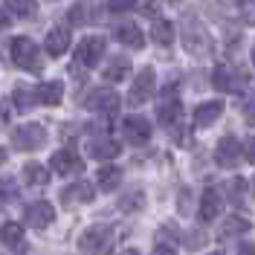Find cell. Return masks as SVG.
I'll return each instance as SVG.
<instances>
[{"mask_svg":"<svg viewBox=\"0 0 255 255\" xmlns=\"http://www.w3.org/2000/svg\"><path fill=\"white\" fill-rule=\"evenodd\" d=\"M116 241V229L111 223H93L79 235V253L84 255H105Z\"/></svg>","mask_w":255,"mask_h":255,"instance_id":"obj_1","label":"cell"},{"mask_svg":"<svg viewBox=\"0 0 255 255\" xmlns=\"http://www.w3.org/2000/svg\"><path fill=\"white\" fill-rule=\"evenodd\" d=\"M133 6H136V0H108V9L116 12V15H119V12H130Z\"/></svg>","mask_w":255,"mask_h":255,"instance_id":"obj_35","label":"cell"},{"mask_svg":"<svg viewBox=\"0 0 255 255\" xmlns=\"http://www.w3.org/2000/svg\"><path fill=\"white\" fill-rule=\"evenodd\" d=\"M12 102H15V108L20 113H26L38 105V90L29 87V84H17L15 90H12Z\"/></svg>","mask_w":255,"mask_h":255,"instance_id":"obj_20","label":"cell"},{"mask_svg":"<svg viewBox=\"0 0 255 255\" xmlns=\"http://www.w3.org/2000/svg\"><path fill=\"white\" fill-rule=\"evenodd\" d=\"M3 29H9V17L0 12V32H3Z\"/></svg>","mask_w":255,"mask_h":255,"instance_id":"obj_40","label":"cell"},{"mask_svg":"<svg viewBox=\"0 0 255 255\" xmlns=\"http://www.w3.org/2000/svg\"><path fill=\"white\" fill-rule=\"evenodd\" d=\"M221 3H238V6H241V3H244V0H221Z\"/></svg>","mask_w":255,"mask_h":255,"instance_id":"obj_43","label":"cell"},{"mask_svg":"<svg viewBox=\"0 0 255 255\" xmlns=\"http://www.w3.org/2000/svg\"><path fill=\"white\" fill-rule=\"evenodd\" d=\"M154 93H157V76H154V70H142V73H136V79H133V87H130L128 102H130L133 108H139V105H145Z\"/></svg>","mask_w":255,"mask_h":255,"instance_id":"obj_6","label":"cell"},{"mask_svg":"<svg viewBox=\"0 0 255 255\" xmlns=\"http://www.w3.org/2000/svg\"><path fill=\"white\" fill-rule=\"evenodd\" d=\"M52 221H55V209H52V203H47V200H38V203H29L26 206V212H23V223L29 226V229H47V226H52Z\"/></svg>","mask_w":255,"mask_h":255,"instance_id":"obj_8","label":"cell"},{"mask_svg":"<svg viewBox=\"0 0 255 255\" xmlns=\"http://www.w3.org/2000/svg\"><path fill=\"white\" fill-rule=\"evenodd\" d=\"M142 209H145V194L139 189L119 197V212H142Z\"/></svg>","mask_w":255,"mask_h":255,"instance_id":"obj_29","label":"cell"},{"mask_svg":"<svg viewBox=\"0 0 255 255\" xmlns=\"http://www.w3.org/2000/svg\"><path fill=\"white\" fill-rule=\"evenodd\" d=\"M6 162V148H0V165Z\"/></svg>","mask_w":255,"mask_h":255,"instance_id":"obj_42","label":"cell"},{"mask_svg":"<svg viewBox=\"0 0 255 255\" xmlns=\"http://www.w3.org/2000/svg\"><path fill=\"white\" fill-rule=\"evenodd\" d=\"M241 159H244V148H241L238 136H223L221 142H218V148H215V162L218 165H223V168H235Z\"/></svg>","mask_w":255,"mask_h":255,"instance_id":"obj_9","label":"cell"},{"mask_svg":"<svg viewBox=\"0 0 255 255\" xmlns=\"http://www.w3.org/2000/svg\"><path fill=\"white\" fill-rule=\"evenodd\" d=\"M253 229V223L247 221V218H241V215H229L221 226V238H235V235H247Z\"/></svg>","mask_w":255,"mask_h":255,"instance_id":"obj_23","label":"cell"},{"mask_svg":"<svg viewBox=\"0 0 255 255\" xmlns=\"http://www.w3.org/2000/svg\"><path fill=\"white\" fill-rule=\"evenodd\" d=\"M6 122H9V105L0 102V128H6Z\"/></svg>","mask_w":255,"mask_h":255,"instance_id":"obj_37","label":"cell"},{"mask_svg":"<svg viewBox=\"0 0 255 255\" xmlns=\"http://www.w3.org/2000/svg\"><path fill=\"white\" fill-rule=\"evenodd\" d=\"M223 209V197L218 189H206L203 191V197H200V203H197V221L200 223H212L218 215H221Z\"/></svg>","mask_w":255,"mask_h":255,"instance_id":"obj_10","label":"cell"},{"mask_svg":"<svg viewBox=\"0 0 255 255\" xmlns=\"http://www.w3.org/2000/svg\"><path fill=\"white\" fill-rule=\"evenodd\" d=\"M244 157L250 159V162H255V139H250V142H247V148H244Z\"/></svg>","mask_w":255,"mask_h":255,"instance_id":"obj_38","label":"cell"},{"mask_svg":"<svg viewBox=\"0 0 255 255\" xmlns=\"http://www.w3.org/2000/svg\"><path fill=\"white\" fill-rule=\"evenodd\" d=\"M49 165H52V171H55V174H64V177L81 171V159L76 157V151H73V148H61V151H55L52 159H49Z\"/></svg>","mask_w":255,"mask_h":255,"instance_id":"obj_13","label":"cell"},{"mask_svg":"<svg viewBox=\"0 0 255 255\" xmlns=\"http://www.w3.org/2000/svg\"><path fill=\"white\" fill-rule=\"evenodd\" d=\"M253 64H255V47H253Z\"/></svg>","mask_w":255,"mask_h":255,"instance_id":"obj_45","label":"cell"},{"mask_svg":"<svg viewBox=\"0 0 255 255\" xmlns=\"http://www.w3.org/2000/svg\"><path fill=\"white\" fill-rule=\"evenodd\" d=\"M186 47L194 52V55H203V52H209L212 49V44H209V35H206V29L197 23V20H189V26H186Z\"/></svg>","mask_w":255,"mask_h":255,"instance_id":"obj_16","label":"cell"},{"mask_svg":"<svg viewBox=\"0 0 255 255\" xmlns=\"http://www.w3.org/2000/svg\"><path fill=\"white\" fill-rule=\"evenodd\" d=\"M90 20V0H79L70 12H67V23L70 26H81V23H87Z\"/></svg>","mask_w":255,"mask_h":255,"instance_id":"obj_28","label":"cell"},{"mask_svg":"<svg viewBox=\"0 0 255 255\" xmlns=\"http://www.w3.org/2000/svg\"><path fill=\"white\" fill-rule=\"evenodd\" d=\"M0 241L12 250V253H26L29 247H26V235H23V226L20 223H15V221H9V223H3L0 226Z\"/></svg>","mask_w":255,"mask_h":255,"instance_id":"obj_12","label":"cell"},{"mask_svg":"<svg viewBox=\"0 0 255 255\" xmlns=\"http://www.w3.org/2000/svg\"><path fill=\"white\" fill-rule=\"evenodd\" d=\"M122 133H125L128 142L145 145L151 139V125H148V119H142V116H128L125 122H122Z\"/></svg>","mask_w":255,"mask_h":255,"instance_id":"obj_11","label":"cell"},{"mask_svg":"<svg viewBox=\"0 0 255 255\" xmlns=\"http://www.w3.org/2000/svg\"><path fill=\"white\" fill-rule=\"evenodd\" d=\"M253 194H255V177H253Z\"/></svg>","mask_w":255,"mask_h":255,"instance_id":"obj_44","label":"cell"},{"mask_svg":"<svg viewBox=\"0 0 255 255\" xmlns=\"http://www.w3.org/2000/svg\"><path fill=\"white\" fill-rule=\"evenodd\" d=\"M12 61H15L20 70H26V73H41V70H44L41 49H38V44H35L32 38H26V35L12 38Z\"/></svg>","mask_w":255,"mask_h":255,"instance_id":"obj_2","label":"cell"},{"mask_svg":"<svg viewBox=\"0 0 255 255\" xmlns=\"http://www.w3.org/2000/svg\"><path fill=\"white\" fill-rule=\"evenodd\" d=\"M244 186H247V183H244L241 177L232 180V186H229V197H232V203H241V200H244Z\"/></svg>","mask_w":255,"mask_h":255,"instance_id":"obj_34","label":"cell"},{"mask_svg":"<svg viewBox=\"0 0 255 255\" xmlns=\"http://www.w3.org/2000/svg\"><path fill=\"white\" fill-rule=\"evenodd\" d=\"M116 255H139V250H122V253H116Z\"/></svg>","mask_w":255,"mask_h":255,"instance_id":"obj_41","label":"cell"},{"mask_svg":"<svg viewBox=\"0 0 255 255\" xmlns=\"http://www.w3.org/2000/svg\"><path fill=\"white\" fill-rule=\"evenodd\" d=\"M44 47L52 58H58L64 55L67 49H70V29H64V26H55V29L47 32V41H44Z\"/></svg>","mask_w":255,"mask_h":255,"instance_id":"obj_18","label":"cell"},{"mask_svg":"<svg viewBox=\"0 0 255 255\" xmlns=\"http://www.w3.org/2000/svg\"><path fill=\"white\" fill-rule=\"evenodd\" d=\"M3 6H6L9 15H17V17H32L38 12L35 0H3Z\"/></svg>","mask_w":255,"mask_h":255,"instance_id":"obj_27","label":"cell"},{"mask_svg":"<svg viewBox=\"0 0 255 255\" xmlns=\"http://www.w3.org/2000/svg\"><path fill=\"white\" fill-rule=\"evenodd\" d=\"M93 186L90 183H84V180H79V183H73V186H67V189L61 191V203L64 206H84V203H90L93 200Z\"/></svg>","mask_w":255,"mask_h":255,"instance_id":"obj_14","label":"cell"},{"mask_svg":"<svg viewBox=\"0 0 255 255\" xmlns=\"http://www.w3.org/2000/svg\"><path fill=\"white\" fill-rule=\"evenodd\" d=\"M212 84L221 93H241L247 87V76L241 70H235L232 64H218L215 73H212Z\"/></svg>","mask_w":255,"mask_h":255,"instance_id":"obj_3","label":"cell"},{"mask_svg":"<svg viewBox=\"0 0 255 255\" xmlns=\"http://www.w3.org/2000/svg\"><path fill=\"white\" fill-rule=\"evenodd\" d=\"M238 255H255V244L253 241H241L238 244Z\"/></svg>","mask_w":255,"mask_h":255,"instance_id":"obj_36","label":"cell"},{"mask_svg":"<svg viewBox=\"0 0 255 255\" xmlns=\"http://www.w3.org/2000/svg\"><path fill=\"white\" fill-rule=\"evenodd\" d=\"M151 255H177L174 250H171V247H165V244H159V247H154V253Z\"/></svg>","mask_w":255,"mask_h":255,"instance_id":"obj_39","label":"cell"},{"mask_svg":"<svg viewBox=\"0 0 255 255\" xmlns=\"http://www.w3.org/2000/svg\"><path fill=\"white\" fill-rule=\"evenodd\" d=\"M47 142V128L44 125H17L12 130V145H15L17 151H38L41 145Z\"/></svg>","mask_w":255,"mask_h":255,"instance_id":"obj_4","label":"cell"},{"mask_svg":"<svg viewBox=\"0 0 255 255\" xmlns=\"http://www.w3.org/2000/svg\"><path fill=\"white\" fill-rule=\"evenodd\" d=\"M119 151H122V145L111 139V136H96V139L87 142V154L93 159H113L119 157Z\"/></svg>","mask_w":255,"mask_h":255,"instance_id":"obj_17","label":"cell"},{"mask_svg":"<svg viewBox=\"0 0 255 255\" xmlns=\"http://www.w3.org/2000/svg\"><path fill=\"white\" fill-rule=\"evenodd\" d=\"M125 73H128V64L125 61H113L111 67H105V79L108 81H119V79H125Z\"/></svg>","mask_w":255,"mask_h":255,"instance_id":"obj_31","label":"cell"},{"mask_svg":"<svg viewBox=\"0 0 255 255\" xmlns=\"http://www.w3.org/2000/svg\"><path fill=\"white\" fill-rule=\"evenodd\" d=\"M180 116H183L180 99L174 96V90H165L162 93V102H159V111H157L159 125H174V122H180Z\"/></svg>","mask_w":255,"mask_h":255,"instance_id":"obj_15","label":"cell"},{"mask_svg":"<svg viewBox=\"0 0 255 255\" xmlns=\"http://www.w3.org/2000/svg\"><path fill=\"white\" fill-rule=\"evenodd\" d=\"M151 35H154V41L159 47H168V44H174V23L165 20V17H157L154 26H151Z\"/></svg>","mask_w":255,"mask_h":255,"instance_id":"obj_25","label":"cell"},{"mask_svg":"<svg viewBox=\"0 0 255 255\" xmlns=\"http://www.w3.org/2000/svg\"><path fill=\"white\" fill-rule=\"evenodd\" d=\"M209 255H223V253H209Z\"/></svg>","mask_w":255,"mask_h":255,"instance_id":"obj_46","label":"cell"},{"mask_svg":"<svg viewBox=\"0 0 255 255\" xmlns=\"http://www.w3.org/2000/svg\"><path fill=\"white\" fill-rule=\"evenodd\" d=\"M241 111H244V116H247V122H253V125H255V90H250V93L244 96Z\"/></svg>","mask_w":255,"mask_h":255,"instance_id":"obj_32","label":"cell"},{"mask_svg":"<svg viewBox=\"0 0 255 255\" xmlns=\"http://www.w3.org/2000/svg\"><path fill=\"white\" fill-rule=\"evenodd\" d=\"M119 93L111 90V87H102V90H93V93L84 99V108H90V111L102 113V116H113V113L119 111Z\"/></svg>","mask_w":255,"mask_h":255,"instance_id":"obj_5","label":"cell"},{"mask_svg":"<svg viewBox=\"0 0 255 255\" xmlns=\"http://www.w3.org/2000/svg\"><path fill=\"white\" fill-rule=\"evenodd\" d=\"M116 41H122L125 47H133V49H142L145 47V38H142V29L133 26V23H122L116 29Z\"/></svg>","mask_w":255,"mask_h":255,"instance_id":"obj_22","label":"cell"},{"mask_svg":"<svg viewBox=\"0 0 255 255\" xmlns=\"http://www.w3.org/2000/svg\"><path fill=\"white\" fill-rule=\"evenodd\" d=\"M96 180H99V189H105V191L119 189L122 186V168L119 165H102Z\"/></svg>","mask_w":255,"mask_h":255,"instance_id":"obj_21","label":"cell"},{"mask_svg":"<svg viewBox=\"0 0 255 255\" xmlns=\"http://www.w3.org/2000/svg\"><path fill=\"white\" fill-rule=\"evenodd\" d=\"M221 113H223L221 102H203V105H197V111H194V125L197 128L215 125V122L221 119Z\"/></svg>","mask_w":255,"mask_h":255,"instance_id":"obj_19","label":"cell"},{"mask_svg":"<svg viewBox=\"0 0 255 255\" xmlns=\"http://www.w3.org/2000/svg\"><path fill=\"white\" fill-rule=\"evenodd\" d=\"M241 17H244V23L255 26V0H244L241 3Z\"/></svg>","mask_w":255,"mask_h":255,"instance_id":"obj_33","label":"cell"},{"mask_svg":"<svg viewBox=\"0 0 255 255\" xmlns=\"http://www.w3.org/2000/svg\"><path fill=\"white\" fill-rule=\"evenodd\" d=\"M35 90H38V102L41 105H58L64 96V84L61 81H47V84H41Z\"/></svg>","mask_w":255,"mask_h":255,"instance_id":"obj_26","label":"cell"},{"mask_svg":"<svg viewBox=\"0 0 255 255\" xmlns=\"http://www.w3.org/2000/svg\"><path fill=\"white\" fill-rule=\"evenodd\" d=\"M102 55H105V38H99V35H93V38H84L79 44V49H76V67H96V64L102 61Z\"/></svg>","mask_w":255,"mask_h":255,"instance_id":"obj_7","label":"cell"},{"mask_svg":"<svg viewBox=\"0 0 255 255\" xmlns=\"http://www.w3.org/2000/svg\"><path fill=\"white\" fill-rule=\"evenodd\" d=\"M23 180L29 183V186H47L49 183V168L47 165H41V162H26L23 165Z\"/></svg>","mask_w":255,"mask_h":255,"instance_id":"obj_24","label":"cell"},{"mask_svg":"<svg viewBox=\"0 0 255 255\" xmlns=\"http://www.w3.org/2000/svg\"><path fill=\"white\" fill-rule=\"evenodd\" d=\"M17 197V180L15 177H0V206Z\"/></svg>","mask_w":255,"mask_h":255,"instance_id":"obj_30","label":"cell"}]
</instances>
